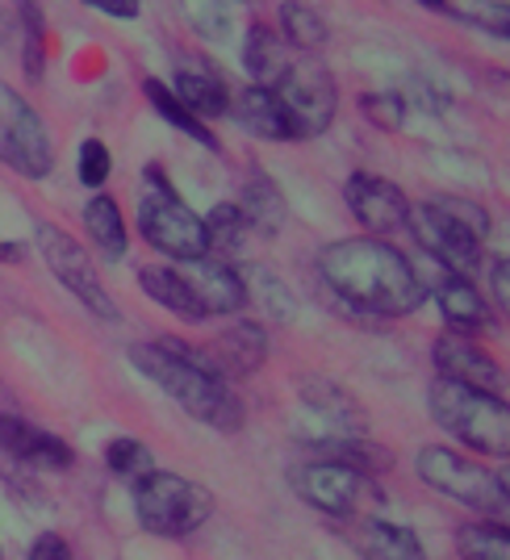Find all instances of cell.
<instances>
[{
    "mask_svg": "<svg viewBox=\"0 0 510 560\" xmlns=\"http://www.w3.org/2000/svg\"><path fill=\"white\" fill-rule=\"evenodd\" d=\"M172 93L197 121H213V117L231 114V84H227V75L213 68L209 59L185 63V68L176 71V89Z\"/></svg>",
    "mask_w": 510,
    "mask_h": 560,
    "instance_id": "18",
    "label": "cell"
},
{
    "mask_svg": "<svg viewBox=\"0 0 510 560\" xmlns=\"http://www.w3.org/2000/svg\"><path fill=\"white\" fill-rule=\"evenodd\" d=\"M25 560H71V544L59 532H43L30 544V557Z\"/></svg>",
    "mask_w": 510,
    "mask_h": 560,
    "instance_id": "39",
    "label": "cell"
},
{
    "mask_svg": "<svg viewBox=\"0 0 510 560\" xmlns=\"http://www.w3.org/2000/svg\"><path fill=\"white\" fill-rule=\"evenodd\" d=\"M105 468L114 472L117 481H130V486H139L142 477H151L155 472V456H151V447L139 444L135 435H117L105 444Z\"/></svg>",
    "mask_w": 510,
    "mask_h": 560,
    "instance_id": "29",
    "label": "cell"
},
{
    "mask_svg": "<svg viewBox=\"0 0 510 560\" xmlns=\"http://www.w3.org/2000/svg\"><path fill=\"white\" fill-rule=\"evenodd\" d=\"M318 272L331 284V293L339 302L356 305L360 314L406 318L427 302V293L415 280V268H410V256L385 238L360 234V238L331 243L318 256Z\"/></svg>",
    "mask_w": 510,
    "mask_h": 560,
    "instance_id": "1",
    "label": "cell"
},
{
    "mask_svg": "<svg viewBox=\"0 0 510 560\" xmlns=\"http://www.w3.org/2000/svg\"><path fill=\"white\" fill-rule=\"evenodd\" d=\"M431 360H436V376L440 381H452V385H468V389H482V394L502 397V364L489 355L477 339H464V335H452L443 330L431 348Z\"/></svg>",
    "mask_w": 510,
    "mask_h": 560,
    "instance_id": "14",
    "label": "cell"
},
{
    "mask_svg": "<svg viewBox=\"0 0 510 560\" xmlns=\"http://www.w3.org/2000/svg\"><path fill=\"white\" fill-rule=\"evenodd\" d=\"M289 486L305 506L331 514V518H344V523L364 518L372 506L385 502V493L372 477L348 465H335V460H310V465L289 468Z\"/></svg>",
    "mask_w": 510,
    "mask_h": 560,
    "instance_id": "9",
    "label": "cell"
},
{
    "mask_svg": "<svg viewBox=\"0 0 510 560\" xmlns=\"http://www.w3.org/2000/svg\"><path fill=\"white\" fill-rule=\"evenodd\" d=\"M188 22L197 25L201 34H209V38H227V30H231V9H222V4H193V9H188Z\"/></svg>",
    "mask_w": 510,
    "mask_h": 560,
    "instance_id": "36",
    "label": "cell"
},
{
    "mask_svg": "<svg viewBox=\"0 0 510 560\" xmlns=\"http://www.w3.org/2000/svg\"><path fill=\"white\" fill-rule=\"evenodd\" d=\"M415 472L427 490L452 498L456 506H468L473 514H482L486 523H502L507 518V477L494 472V468L468 460L452 447H418L415 456Z\"/></svg>",
    "mask_w": 510,
    "mask_h": 560,
    "instance_id": "5",
    "label": "cell"
},
{
    "mask_svg": "<svg viewBox=\"0 0 510 560\" xmlns=\"http://www.w3.org/2000/svg\"><path fill=\"white\" fill-rule=\"evenodd\" d=\"M344 539L360 552L364 560H427L422 539L415 536V527L406 523H390V518H348Z\"/></svg>",
    "mask_w": 510,
    "mask_h": 560,
    "instance_id": "17",
    "label": "cell"
},
{
    "mask_svg": "<svg viewBox=\"0 0 510 560\" xmlns=\"http://www.w3.org/2000/svg\"><path fill=\"white\" fill-rule=\"evenodd\" d=\"M201 222H206L209 252H218V256H231V252H239V247H243V238L252 234L234 201H222V206L209 213V218H201Z\"/></svg>",
    "mask_w": 510,
    "mask_h": 560,
    "instance_id": "31",
    "label": "cell"
},
{
    "mask_svg": "<svg viewBox=\"0 0 510 560\" xmlns=\"http://www.w3.org/2000/svg\"><path fill=\"white\" fill-rule=\"evenodd\" d=\"M318 452H323V460L348 465L356 472H364V477H376V472H390L394 468V452L381 447L376 440H369V435H356V440H331L326 435L323 444H318Z\"/></svg>",
    "mask_w": 510,
    "mask_h": 560,
    "instance_id": "27",
    "label": "cell"
},
{
    "mask_svg": "<svg viewBox=\"0 0 510 560\" xmlns=\"http://www.w3.org/2000/svg\"><path fill=\"white\" fill-rule=\"evenodd\" d=\"M461 560H510V539L502 523H464L456 532Z\"/></svg>",
    "mask_w": 510,
    "mask_h": 560,
    "instance_id": "30",
    "label": "cell"
},
{
    "mask_svg": "<svg viewBox=\"0 0 510 560\" xmlns=\"http://www.w3.org/2000/svg\"><path fill=\"white\" fill-rule=\"evenodd\" d=\"M43 47H47V34H43V13L34 9V4H25L22 9V63H25V75H30V84H38L43 80Z\"/></svg>",
    "mask_w": 510,
    "mask_h": 560,
    "instance_id": "32",
    "label": "cell"
},
{
    "mask_svg": "<svg viewBox=\"0 0 510 560\" xmlns=\"http://www.w3.org/2000/svg\"><path fill=\"white\" fill-rule=\"evenodd\" d=\"M268 93L277 96L280 114L289 121V139H318L339 114V84L318 59L289 63Z\"/></svg>",
    "mask_w": 510,
    "mask_h": 560,
    "instance_id": "8",
    "label": "cell"
},
{
    "mask_svg": "<svg viewBox=\"0 0 510 560\" xmlns=\"http://www.w3.org/2000/svg\"><path fill=\"white\" fill-rule=\"evenodd\" d=\"M105 18H117V22H135L139 18V4H126V9H105V4H96Z\"/></svg>",
    "mask_w": 510,
    "mask_h": 560,
    "instance_id": "40",
    "label": "cell"
},
{
    "mask_svg": "<svg viewBox=\"0 0 510 560\" xmlns=\"http://www.w3.org/2000/svg\"><path fill=\"white\" fill-rule=\"evenodd\" d=\"M243 68L255 75V89H273L285 68H289V47L277 30L268 22L247 25V38H243Z\"/></svg>",
    "mask_w": 510,
    "mask_h": 560,
    "instance_id": "23",
    "label": "cell"
},
{
    "mask_svg": "<svg viewBox=\"0 0 510 560\" xmlns=\"http://www.w3.org/2000/svg\"><path fill=\"white\" fill-rule=\"evenodd\" d=\"M486 277H489V298L498 310H507L510 305V277H507V256H494L486 259ZM486 298V302H489Z\"/></svg>",
    "mask_w": 510,
    "mask_h": 560,
    "instance_id": "38",
    "label": "cell"
},
{
    "mask_svg": "<svg viewBox=\"0 0 510 560\" xmlns=\"http://www.w3.org/2000/svg\"><path fill=\"white\" fill-rule=\"evenodd\" d=\"M109 172H114V155H109V147H105L101 139L80 142V185L101 192V185L109 180Z\"/></svg>",
    "mask_w": 510,
    "mask_h": 560,
    "instance_id": "34",
    "label": "cell"
},
{
    "mask_svg": "<svg viewBox=\"0 0 510 560\" xmlns=\"http://www.w3.org/2000/svg\"><path fill=\"white\" fill-rule=\"evenodd\" d=\"M436 305H440L443 323H448L452 335L473 339V335H482V330L494 327V305L486 302V293L468 277L443 280L440 289H436Z\"/></svg>",
    "mask_w": 510,
    "mask_h": 560,
    "instance_id": "20",
    "label": "cell"
},
{
    "mask_svg": "<svg viewBox=\"0 0 510 560\" xmlns=\"http://www.w3.org/2000/svg\"><path fill=\"white\" fill-rule=\"evenodd\" d=\"M193 355H197V364L209 376L231 385V376H252L264 369V360H268V330L259 327V323H234L218 339H209L206 348H193Z\"/></svg>",
    "mask_w": 510,
    "mask_h": 560,
    "instance_id": "15",
    "label": "cell"
},
{
    "mask_svg": "<svg viewBox=\"0 0 510 560\" xmlns=\"http://www.w3.org/2000/svg\"><path fill=\"white\" fill-rule=\"evenodd\" d=\"M0 164L25 180H47L55 167V142L43 114L4 80H0Z\"/></svg>",
    "mask_w": 510,
    "mask_h": 560,
    "instance_id": "10",
    "label": "cell"
},
{
    "mask_svg": "<svg viewBox=\"0 0 510 560\" xmlns=\"http://www.w3.org/2000/svg\"><path fill=\"white\" fill-rule=\"evenodd\" d=\"M344 201H348L351 218L369 231V238L406 231V222H410V197L402 192V185L385 180V176H372V172L348 176Z\"/></svg>",
    "mask_w": 510,
    "mask_h": 560,
    "instance_id": "12",
    "label": "cell"
},
{
    "mask_svg": "<svg viewBox=\"0 0 510 560\" xmlns=\"http://www.w3.org/2000/svg\"><path fill=\"white\" fill-rule=\"evenodd\" d=\"M130 364L139 369L151 385H160L185 415L209 422L218 431L234 435L243 427V401L227 381L209 376L188 343L181 339H151V343H130Z\"/></svg>",
    "mask_w": 510,
    "mask_h": 560,
    "instance_id": "2",
    "label": "cell"
},
{
    "mask_svg": "<svg viewBox=\"0 0 510 560\" xmlns=\"http://www.w3.org/2000/svg\"><path fill=\"white\" fill-rule=\"evenodd\" d=\"M443 18L461 25H477L482 34H494V38H507L510 25V9L507 4H456V9H440Z\"/></svg>",
    "mask_w": 510,
    "mask_h": 560,
    "instance_id": "33",
    "label": "cell"
},
{
    "mask_svg": "<svg viewBox=\"0 0 510 560\" xmlns=\"http://www.w3.org/2000/svg\"><path fill=\"white\" fill-rule=\"evenodd\" d=\"M139 284L151 302L163 305L167 314H176L181 323H206L201 305L193 302V293H188V284L181 280L176 268H167V264H163V268L160 264H147V268H139Z\"/></svg>",
    "mask_w": 510,
    "mask_h": 560,
    "instance_id": "25",
    "label": "cell"
},
{
    "mask_svg": "<svg viewBox=\"0 0 510 560\" xmlns=\"http://www.w3.org/2000/svg\"><path fill=\"white\" fill-rule=\"evenodd\" d=\"M84 231L93 234V247L105 259H121L130 252V231H126V218L109 192H93L89 206H84Z\"/></svg>",
    "mask_w": 510,
    "mask_h": 560,
    "instance_id": "24",
    "label": "cell"
},
{
    "mask_svg": "<svg viewBox=\"0 0 510 560\" xmlns=\"http://www.w3.org/2000/svg\"><path fill=\"white\" fill-rule=\"evenodd\" d=\"M280 38L285 47L302 50V55H318V50L331 43V25L318 9L310 4H280Z\"/></svg>",
    "mask_w": 510,
    "mask_h": 560,
    "instance_id": "26",
    "label": "cell"
},
{
    "mask_svg": "<svg viewBox=\"0 0 510 560\" xmlns=\"http://www.w3.org/2000/svg\"><path fill=\"white\" fill-rule=\"evenodd\" d=\"M0 452L9 460H18L25 472H68L76 465L68 440H59L18 415H0Z\"/></svg>",
    "mask_w": 510,
    "mask_h": 560,
    "instance_id": "16",
    "label": "cell"
},
{
    "mask_svg": "<svg viewBox=\"0 0 510 560\" xmlns=\"http://www.w3.org/2000/svg\"><path fill=\"white\" fill-rule=\"evenodd\" d=\"M427 406L448 435H456L464 447H473L477 456L489 460H507L510 452V410L502 397L452 385V381H431Z\"/></svg>",
    "mask_w": 510,
    "mask_h": 560,
    "instance_id": "4",
    "label": "cell"
},
{
    "mask_svg": "<svg viewBox=\"0 0 510 560\" xmlns=\"http://www.w3.org/2000/svg\"><path fill=\"white\" fill-rule=\"evenodd\" d=\"M38 252L47 259L50 277L59 280L84 310H93L96 318H105V323H117V318H121L114 293L105 289V280H101V272L93 268V256L84 252V243H76L68 231L43 222V226H38Z\"/></svg>",
    "mask_w": 510,
    "mask_h": 560,
    "instance_id": "11",
    "label": "cell"
},
{
    "mask_svg": "<svg viewBox=\"0 0 510 560\" xmlns=\"http://www.w3.org/2000/svg\"><path fill=\"white\" fill-rule=\"evenodd\" d=\"M360 109L376 121V126H385V130H394V126H402V114H406V105H402V96L394 93H369L360 96Z\"/></svg>",
    "mask_w": 510,
    "mask_h": 560,
    "instance_id": "35",
    "label": "cell"
},
{
    "mask_svg": "<svg viewBox=\"0 0 510 560\" xmlns=\"http://www.w3.org/2000/svg\"><path fill=\"white\" fill-rule=\"evenodd\" d=\"M135 514L142 532L160 539H185L201 532L213 514V493L201 481H188L181 472L155 468L135 486Z\"/></svg>",
    "mask_w": 510,
    "mask_h": 560,
    "instance_id": "7",
    "label": "cell"
},
{
    "mask_svg": "<svg viewBox=\"0 0 510 560\" xmlns=\"http://www.w3.org/2000/svg\"><path fill=\"white\" fill-rule=\"evenodd\" d=\"M264 284H259V293H264V298H268V314H273V318H277V323H289V318H293V314H298V305H293V293H289V289H285V284H280L277 277H268V272H264Z\"/></svg>",
    "mask_w": 510,
    "mask_h": 560,
    "instance_id": "37",
    "label": "cell"
},
{
    "mask_svg": "<svg viewBox=\"0 0 510 560\" xmlns=\"http://www.w3.org/2000/svg\"><path fill=\"white\" fill-rule=\"evenodd\" d=\"M22 256H25V247H18V243H0V264H18Z\"/></svg>",
    "mask_w": 510,
    "mask_h": 560,
    "instance_id": "41",
    "label": "cell"
},
{
    "mask_svg": "<svg viewBox=\"0 0 510 560\" xmlns=\"http://www.w3.org/2000/svg\"><path fill=\"white\" fill-rule=\"evenodd\" d=\"M239 213H243V222H247V231L252 234H264V238H277L280 226H285V218H289V206H285V192L277 188V180L268 176V172H247V180H243V192H239Z\"/></svg>",
    "mask_w": 510,
    "mask_h": 560,
    "instance_id": "21",
    "label": "cell"
},
{
    "mask_svg": "<svg viewBox=\"0 0 510 560\" xmlns=\"http://www.w3.org/2000/svg\"><path fill=\"white\" fill-rule=\"evenodd\" d=\"M176 272H181V280L188 284L193 302L201 305L206 318H227V314L247 310V302H252L247 280L239 277V268H231L227 259H213V256L188 259Z\"/></svg>",
    "mask_w": 510,
    "mask_h": 560,
    "instance_id": "13",
    "label": "cell"
},
{
    "mask_svg": "<svg viewBox=\"0 0 510 560\" xmlns=\"http://www.w3.org/2000/svg\"><path fill=\"white\" fill-rule=\"evenodd\" d=\"M139 234L155 252L172 256L176 264L209 256V238H206L201 213H193L185 201H181V192L167 185V176L160 172V164H151L142 172Z\"/></svg>",
    "mask_w": 510,
    "mask_h": 560,
    "instance_id": "6",
    "label": "cell"
},
{
    "mask_svg": "<svg viewBox=\"0 0 510 560\" xmlns=\"http://www.w3.org/2000/svg\"><path fill=\"white\" fill-rule=\"evenodd\" d=\"M422 256L440 259L448 272L468 277L486 264V238L494 231V218L486 206L468 201V197H448L436 192L427 201L410 206V222Z\"/></svg>",
    "mask_w": 510,
    "mask_h": 560,
    "instance_id": "3",
    "label": "cell"
},
{
    "mask_svg": "<svg viewBox=\"0 0 510 560\" xmlns=\"http://www.w3.org/2000/svg\"><path fill=\"white\" fill-rule=\"evenodd\" d=\"M302 401L314 415L326 419V427L335 431L331 440H356V435H364V410H360V401L339 381H331V376H305Z\"/></svg>",
    "mask_w": 510,
    "mask_h": 560,
    "instance_id": "19",
    "label": "cell"
},
{
    "mask_svg": "<svg viewBox=\"0 0 510 560\" xmlns=\"http://www.w3.org/2000/svg\"><path fill=\"white\" fill-rule=\"evenodd\" d=\"M142 93H147V101H151V109L167 121V126H176L185 139H193V142H201L206 151H222V142L209 135V126L206 121H197V117L188 114L185 105L176 101V93L167 89V84H160V80H142Z\"/></svg>",
    "mask_w": 510,
    "mask_h": 560,
    "instance_id": "28",
    "label": "cell"
},
{
    "mask_svg": "<svg viewBox=\"0 0 510 560\" xmlns=\"http://www.w3.org/2000/svg\"><path fill=\"white\" fill-rule=\"evenodd\" d=\"M231 114H234V121H239V126L252 135V139L289 142V121H285L277 96L268 93V89H255V84H247L239 96H231Z\"/></svg>",
    "mask_w": 510,
    "mask_h": 560,
    "instance_id": "22",
    "label": "cell"
}]
</instances>
